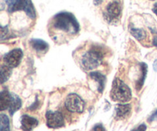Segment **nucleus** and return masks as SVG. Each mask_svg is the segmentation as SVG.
<instances>
[{"label": "nucleus", "instance_id": "nucleus-4", "mask_svg": "<svg viewBox=\"0 0 157 131\" xmlns=\"http://www.w3.org/2000/svg\"><path fill=\"white\" fill-rule=\"evenodd\" d=\"M66 109L71 113H81L84 112L85 108V103L84 100L76 93H70L67 95L64 102Z\"/></svg>", "mask_w": 157, "mask_h": 131}, {"label": "nucleus", "instance_id": "nucleus-11", "mask_svg": "<svg viewBox=\"0 0 157 131\" xmlns=\"http://www.w3.org/2000/svg\"><path fill=\"white\" fill-rule=\"evenodd\" d=\"M90 78L94 80L98 83V92L102 93L104 91V87H105L106 83V76L103 73L98 71H94V72H90L89 74Z\"/></svg>", "mask_w": 157, "mask_h": 131}, {"label": "nucleus", "instance_id": "nucleus-2", "mask_svg": "<svg viewBox=\"0 0 157 131\" xmlns=\"http://www.w3.org/2000/svg\"><path fill=\"white\" fill-rule=\"evenodd\" d=\"M104 54L101 48L97 46L92 47L87 52L84 53L81 59V67L84 70H92L96 69L102 63Z\"/></svg>", "mask_w": 157, "mask_h": 131}, {"label": "nucleus", "instance_id": "nucleus-16", "mask_svg": "<svg viewBox=\"0 0 157 131\" xmlns=\"http://www.w3.org/2000/svg\"><path fill=\"white\" fill-rule=\"evenodd\" d=\"M140 69H141V76L136 83V89L138 91L142 89L143 86L145 82L146 77L147 75V71H148V66L145 63H140Z\"/></svg>", "mask_w": 157, "mask_h": 131}, {"label": "nucleus", "instance_id": "nucleus-13", "mask_svg": "<svg viewBox=\"0 0 157 131\" xmlns=\"http://www.w3.org/2000/svg\"><path fill=\"white\" fill-rule=\"evenodd\" d=\"M21 100L18 95L15 93H11V103L9 107V112L11 116L13 115L16 111H18L21 107Z\"/></svg>", "mask_w": 157, "mask_h": 131}, {"label": "nucleus", "instance_id": "nucleus-14", "mask_svg": "<svg viewBox=\"0 0 157 131\" xmlns=\"http://www.w3.org/2000/svg\"><path fill=\"white\" fill-rule=\"evenodd\" d=\"M11 103V93L7 89H3L0 92V110L9 109Z\"/></svg>", "mask_w": 157, "mask_h": 131}, {"label": "nucleus", "instance_id": "nucleus-1", "mask_svg": "<svg viewBox=\"0 0 157 131\" xmlns=\"http://www.w3.org/2000/svg\"><path fill=\"white\" fill-rule=\"evenodd\" d=\"M52 27L69 35H75L80 31V25L75 15L68 12H60L52 20Z\"/></svg>", "mask_w": 157, "mask_h": 131}, {"label": "nucleus", "instance_id": "nucleus-15", "mask_svg": "<svg viewBox=\"0 0 157 131\" xmlns=\"http://www.w3.org/2000/svg\"><path fill=\"white\" fill-rule=\"evenodd\" d=\"M129 31H130V33L138 41H142V40L145 39L147 37L146 30H144V29L134 27L132 24H130V26H129Z\"/></svg>", "mask_w": 157, "mask_h": 131}, {"label": "nucleus", "instance_id": "nucleus-5", "mask_svg": "<svg viewBox=\"0 0 157 131\" xmlns=\"http://www.w3.org/2000/svg\"><path fill=\"white\" fill-rule=\"evenodd\" d=\"M121 12L122 2L121 1H113L107 6L104 15L108 23H116L121 17Z\"/></svg>", "mask_w": 157, "mask_h": 131}, {"label": "nucleus", "instance_id": "nucleus-24", "mask_svg": "<svg viewBox=\"0 0 157 131\" xmlns=\"http://www.w3.org/2000/svg\"><path fill=\"white\" fill-rule=\"evenodd\" d=\"M148 121L150 123L153 121H157V109L150 115V117L148 118Z\"/></svg>", "mask_w": 157, "mask_h": 131}, {"label": "nucleus", "instance_id": "nucleus-25", "mask_svg": "<svg viewBox=\"0 0 157 131\" xmlns=\"http://www.w3.org/2000/svg\"><path fill=\"white\" fill-rule=\"evenodd\" d=\"M153 69H154L155 72H157V58L155 59L154 63H153Z\"/></svg>", "mask_w": 157, "mask_h": 131}, {"label": "nucleus", "instance_id": "nucleus-28", "mask_svg": "<svg viewBox=\"0 0 157 131\" xmlns=\"http://www.w3.org/2000/svg\"><path fill=\"white\" fill-rule=\"evenodd\" d=\"M103 1H94V3H102Z\"/></svg>", "mask_w": 157, "mask_h": 131}, {"label": "nucleus", "instance_id": "nucleus-18", "mask_svg": "<svg viewBox=\"0 0 157 131\" xmlns=\"http://www.w3.org/2000/svg\"><path fill=\"white\" fill-rule=\"evenodd\" d=\"M24 11L25 12L26 15L30 17L31 18H32V19L36 18V12H35V9L34 7L33 4H32V1L26 0V6Z\"/></svg>", "mask_w": 157, "mask_h": 131}, {"label": "nucleus", "instance_id": "nucleus-7", "mask_svg": "<svg viewBox=\"0 0 157 131\" xmlns=\"http://www.w3.org/2000/svg\"><path fill=\"white\" fill-rule=\"evenodd\" d=\"M47 126L52 129H58L64 126V119L59 111L48 110L45 114Z\"/></svg>", "mask_w": 157, "mask_h": 131}, {"label": "nucleus", "instance_id": "nucleus-23", "mask_svg": "<svg viewBox=\"0 0 157 131\" xmlns=\"http://www.w3.org/2000/svg\"><path fill=\"white\" fill-rule=\"evenodd\" d=\"M146 130H147V126H146L144 123H142V124L139 125L137 127L132 129L131 131H146Z\"/></svg>", "mask_w": 157, "mask_h": 131}, {"label": "nucleus", "instance_id": "nucleus-10", "mask_svg": "<svg viewBox=\"0 0 157 131\" xmlns=\"http://www.w3.org/2000/svg\"><path fill=\"white\" fill-rule=\"evenodd\" d=\"M31 46L39 53H45L49 49L48 43L40 39H32L29 42Z\"/></svg>", "mask_w": 157, "mask_h": 131}, {"label": "nucleus", "instance_id": "nucleus-12", "mask_svg": "<svg viewBox=\"0 0 157 131\" xmlns=\"http://www.w3.org/2000/svg\"><path fill=\"white\" fill-rule=\"evenodd\" d=\"M6 3L8 6V12L9 13H13L16 11L25 10L26 6V0H7Z\"/></svg>", "mask_w": 157, "mask_h": 131}, {"label": "nucleus", "instance_id": "nucleus-3", "mask_svg": "<svg viewBox=\"0 0 157 131\" xmlns=\"http://www.w3.org/2000/svg\"><path fill=\"white\" fill-rule=\"evenodd\" d=\"M110 96L113 101L126 103L132 99V92L130 88L123 80L115 78L112 83Z\"/></svg>", "mask_w": 157, "mask_h": 131}, {"label": "nucleus", "instance_id": "nucleus-9", "mask_svg": "<svg viewBox=\"0 0 157 131\" xmlns=\"http://www.w3.org/2000/svg\"><path fill=\"white\" fill-rule=\"evenodd\" d=\"M131 105L129 103L123 104V103H119L115 107V116L116 119L120 120V119H124L129 116V114L131 112Z\"/></svg>", "mask_w": 157, "mask_h": 131}, {"label": "nucleus", "instance_id": "nucleus-20", "mask_svg": "<svg viewBox=\"0 0 157 131\" xmlns=\"http://www.w3.org/2000/svg\"><path fill=\"white\" fill-rule=\"evenodd\" d=\"M40 107V103H39V100H38V97L35 98V101L29 107H28V109L29 110H35V109H38Z\"/></svg>", "mask_w": 157, "mask_h": 131}, {"label": "nucleus", "instance_id": "nucleus-26", "mask_svg": "<svg viewBox=\"0 0 157 131\" xmlns=\"http://www.w3.org/2000/svg\"><path fill=\"white\" fill-rule=\"evenodd\" d=\"M153 12H154V13L156 14V15H157V2H156L154 5H153Z\"/></svg>", "mask_w": 157, "mask_h": 131}, {"label": "nucleus", "instance_id": "nucleus-27", "mask_svg": "<svg viewBox=\"0 0 157 131\" xmlns=\"http://www.w3.org/2000/svg\"><path fill=\"white\" fill-rule=\"evenodd\" d=\"M153 45L154 46H156V47H157V35H156V36H155L154 38H153Z\"/></svg>", "mask_w": 157, "mask_h": 131}, {"label": "nucleus", "instance_id": "nucleus-21", "mask_svg": "<svg viewBox=\"0 0 157 131\" xmlns=\"http://www.w3.org/2000/svg\"><path fill=\"white\" fill-rule=\"evenodd\" d=\"M8 34V26H1V40H4L6 39V35Z\"/></svg>", "mask_w": 157, "mask_h": 131}, {"label": "nucleus", "instance_id": "nucleus-8", "mask_svg": "<svg viewBox=\"0 0 157 131\" xmlns=\"http://www.w3.org/2000/svg\"><path fill=\"white\" fill-rule=\"evenodd\" d=\"M38 125V120L28 114H24L21 117V127L24 131H32Z\"/></svg>", "mask_w": 157, "mask_h": 131}, {"label": "nucleus", "instance_id": "nucleus-22", "mask_svg": "<svg viewBox=\"0 0 157 131\" xmlns=\"http://www.w3.org/2000/svg\"><path fill=\"white\" fill-rule=\"evenodd\" d=\"M94 131H106V129L101 123L96 124L93 128Z\"/></svg>", "mask_w": 157, "mask_h": 131}, {"label": "nucleus", "instance_id": "nucleus-6", "mask_svg": "<svg viewBox=\"0 0 157 131\" xmlns=\"http://www.w3.org/2000/svg\"><path fill=\"white\" fill-rule=\"evenodd\" d=\"M23 57V52L21 49L17 48L3 55V61L6 66L11 68H15L20 64Z\"/></svg>", "mask_w": 157, "mask_h": 131}, {"label": "nucleus", "instance_id": "nucleus-19", "mask_svg": "<svg viewBox=\"0 0 157 131\" xmlns=\"http://www.w3.org/2000/svg\"><path fill=\"white\" fill-rule=\"evenodd\" d=\"M0 131H10L9 119L7 115L1 113L0 115Z\"/></svg>", "mask_w": 157, "mask_h": 131}, {"label": "nucleus", "instance_id": "nucleus-17", "mask_svg": "<svg viewBox=\"0 0 157 131\" xmlns=\"http://www.w3.org/2000/svg\"><path fill=\"white\" fill-rule=\"evenodd\" d=\"M0 73H1V83L4 84L6 81H8L9 77L12 73V68L6 66V64L2 65L0 69Z\"/></svg>", "mask_w": 157, "mask_h": 131}]
</instances>
